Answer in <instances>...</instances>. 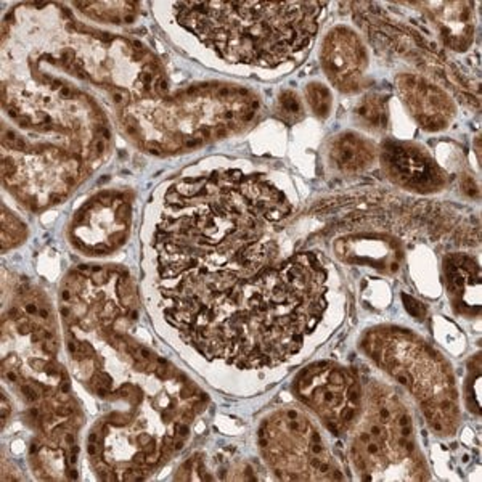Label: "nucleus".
<instances>
[{
	"label": "nucleus",
	"mask_w": 482,
	"mask_h": 482,
	"mask_svg": "<svg viewBox=\"0 0 482 482\" xmlns=\"http://www.w3.org/2000/svg\"><path fill=\"white\" fill-rule=\"evenodd\" d=\"M323 5L179 2L176 18L227 61L272 68L307 47Z\"/></svg>",
	"instance_id": "1"
},
{
	"label": "nucleus",
	"mask_w": 482,
	"mask_h": 482,
	"mask_svg": "<svg viewBox=\"0 0 482 482\" xmlns=\"http://www.w3.org/2000/svg\"><path fill=\"white\" fill-rule=\"evenodd\" d=\"M321 63L334 86L353 92L366 68V51L352 31L336 28L325 39Z\"/></svg>",
	"instance_id": "2"
},
{
	"label": "nucleus",
	"mask_w": 482,
	"mask_h": 482,
	"mask_svg": "<svg viewBox=\"0 0 482 482\" xmlns=\"http://www.w3.org/2000/svg\"><path fill=\"white\" fill-rule=\"evenodd\" d=\"M383 164L397 184L418 191H433L443 185L439 167L420 148L389 141L383 150Z\"/></svg>",
	"instance_id": "3"
},
{
	"label": "nucleus",
	"mask_w": 482,
	"mask_h": 482,
	"mask_svg": "<svg viewBox=\"0 0 482 482\" xmlns=\"http://www.w3.org/2000/svg\"><path fill=\"white\" fill-rule=\"evenodd\" d=\"M397 87L407 106L424 129L439 131L448 124L455 109L442 90L411 74L398 76Z\"/></svg>",
	"instance_id": "4"
},
{
	"label": "nucleus",
	"mask_w": 482,
	"mask_h": 482,
	"mask_svg": "<svg viewBox=\"0 0 482 482\" xmlns=\"http://www.w3.org/2000/svg\"><path fill=\"white\" fill-rule=\"evenodd\" d=\"M446 275L448 291L452 293L455 306H458L461 312H473L474 307L468 299V293L473 291V286L481 288V275L478 266L473 262V259H469L466 256H450L448 259H446Z\"/></svg>",
	"instance_id": "5"
},
{
	"label": "nucleus",
	"mask_w": 482,
	"mask_h": 482,
	"mask_svg": "<svg viewBox=\"0 0 482 482\" xmlns=\"http://www.w3.org/2000/svg\"><path fill=\"white\" fill-rule=\"evenodd\" d=\"M375 151L368 141L353 134H343L334 140L331 148V159L341 171L356 172L368 166Z\"/></svg>",
	"instance_id": "6"
},
{
	"label": "nucleus",
	"mask_w": 482,
	"mask_h": 482,
	"mask_svg": "<svg viewBox=\"0 0 482 482\" xmlns=\"http://www.w3.org/2000/svg\"><path fill=\"white\" fill-rule=\"evenodd\" d=\"M94 9H90L89 4H82V2H76L74 5L79 6V9H84L82 11L87 13L89 16H92L95 19H101V21H108V23H114V24H121V23H129L134 19L135 15V4L132 2H90Z\"/></svg>",
	"instance_id": "7"
},
{
	"label": "nucleus",
	"mask_w": 482,
	"mask_h": 482,
	"mask_svg": "<svg viewBox=\"0 0 482 482\" xmlns=\"http://www.w3.org/2000/svg\"><path fill=\"white\" fill-rule=\"evenodd\" d=\"M356 116L366 127L384 129L386 122H388L386 101L379 95L365 96L356 108Z\"/></svg>",
	"instance_id": "8"
},
{
	"label": "nucleus",
	"mask_w": 482,
	"mask_h": 482,
	"mask_svg": "<svg viewBox=\"0 0 482 482\" xmlns=\"http://www.w3.org/2000/svg\"><path fill=\"white\" fill-rule=\"evenodd\" d=\"M307 100L318 118H326L331 109V92L321 84L312 82L307 86Z\"/></svg>",
	"instance_id": "9"
},
{
	"label": "nucleus",
	"mask_w": 482,
	"mask_h": 482,
	"mask_svg": "<svg viewBox=\"0 0 482 482\" xmlns=\"http://www.w3.org/2000/svg\"><path fill=\"white\" fill-rule=\"evenodd\" d=\"M278 111L283 121H286L288 124L291 122L299 121L302 118V103L298 99V95L291 90H286L283 92L278 99Z\"/></svg>",
	"instance_id": "10"
},
{
	"label": "nucleus",
	"mask_w": 482,
	"mask_h": 482,
	"mask_svg": "<svg viewBox=\"0 0 482 482\" xmlns=\"http://www.w3.org/2000/svg\"><path fill=\"white\" fill-rule=\"evenodd\" d=\"M402 299H403L405 308H407V312L410 315H413V317L416 318H423V315H424L423 304H420L416 299H413L411 296H407V294H402Z\"/></svg>",
	"instance_id": "11"
},
{
	"label": "nucleus",
	"mask_w": 482,
	"mask_h": 482,
	"mask_svg": "<svg viewBox=\"0 0 482 482\" xmlns=\"http://www.w3.org/2000/svg\"><path fill=\"white\" fill-rule=\"evenodd\" d=\"M19 391H21V394L28 402L39 401V389L34 383H19Z\"/></svg>",
	"instance_id": "12"
},
{
	"label": "nucleus",
	"mask_w": 482,
	"mask_h": 482,
	"mask_svg": "<svg viewBox=\"0 0 482 482\" xmlns=\"http://www.w3.org/2000/svg\"><path fill=\"white\" fill-rule=\"evenodd\" d=\"M77 456H79V447L76 446H71L69 447V452H68V465L69 466H74L76 461H77Z\"/></svg>",
	"instance_id": "13"
},
{
	"label": "nucleus",
	"mask_w": 482,
	"mask_h": 482,
	"mask_svg": "<svg viewBox=\"0 0 482 482\" xmlns=\"http://www.w3.org/2000/svg\"><path fill=\"white\" fill-rule=\"evenodd\" d=\"M76 443V434L73 431H66V433L63 434V446L64 447H71Z\"/></svg>",
	"instance_id": "14"
},
{
	"label": "nucleus",
	"mask_w": 482,
	"mask_h": 482,
	"mask_svg": "<svg viewBox=\"0 0 482 482\" xmlns=\"http://www.w3.org/2000/svg\"><path fill=\"white\" fill-rule=\"evenodd\" d=\"M87 455L90 456V458H96V456L100 455V447H99V443L89 442V446H87Z\"/></svg>",
	"instance_id": "15"
},
{
	"label": "nucleus",
	"mask_w": 482,
	"mask_h": 482,
	"mask_svg": "<svg viewBox=\"0 0 482 482\" xmlns=\"http://www.w3.org/2000/svg\"><path fill=\"white\" fill-rule=\"evenodd\" d=\"M41 450H42V442L41 441H34V442H32L31 443V448H29V453L31 455H37L39 452H41Z\"/></svg>",
	"instance_id": "16"
},
{
	"label": "nucleus",
	"mask_w": 482,
	"mask_h": 482,
	"mask_svg": "<svg viewBox=\"0 0 482 482\" xmlns=\"http://www.w3.org/2000/svg\"><path fill=\"white\" fill-rule=\"evenodd\" d=\"M6 418H9V407H6L5 396H2V424H5Z\"/></svg>",
	"instance_id": "17"
},
{
	"label": "nucleus",
	"mask_w": 482,
	"mask_h": 482,
	"mask_svg": "<svg viewBox=\"0 0 482 482\" xmlns=\"http://www.w3.org/2000/svg\"><path fill=\"white\" fill-rule=\"evenodd\" d=\"M77 478H79V476H77L76 468H69V469H68V479H69V481H76Z\"/></svg>",
	"instance_id": "18"
}]
</instances>
